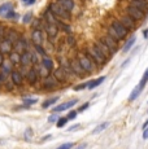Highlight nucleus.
<instances>
[{
	"label": "nucleus",
	"mask_w": 148,
	"mask_h": 149,
	"mask_svg": "<svg viewBox=\"0 0 148 149\" xmlns=\"http://www.w3.org/2000/svg\"><path fill=\"white\" fill-rule=\"evenodd\" d=\"M48 10H50V12L55 16V18L59 19V21H69V18H70V13L68 12V10H65L61 5H59L57 3L50 4Z\"/></svg>",
	"instance_id": "f257e3e1"
},
{
	"label": "nucleus",
	"mask_w": 148,
	"mask_h": 149,
	"mask_svg": "<svg viewBox=\"0 0 148 149\" xmlns=\"http://www.w3.org/2000/svg\"><path fill=\"white\" fill-rule=\"evenodd\" d=\"M83 53H86L87 56H89L90 58L92 60V61L95 62L96 65H104L105 62L108 61V60L105 58V57L103 56V54H101L100 52H99L98 49H95V48H94L92 45H91V47H89V48H86Z\"/></svg>",
	"instance_id": "f03ea898"
},
{
	"label": "nucleus",
	"mask_w": 148,
	"mask_h": 149,
	"mask_svg": "<svg viewBox=\"0 0 148 149\" xmlns=\"http://www.w3.org/2000/svg\"><path fill=\"white\" fill-rule=\"evenodd\" d=\"M77 60H78L81 68L83 69L86 73H92L94 68L96 66V64L90 58L89 56H87L86 53H81V54H79V58H77Z\"/></svg>",
	"instance_id": "7ed1b4c3"
},
{
	"label": "nucleus",
	"mask_w": 148,
	"mask_h": 149,
	"mask_svg": "<svg viewBox=\"0 0 148 149\" xmlns=\"http://www.w3.org/2000/svg\"><path fill=\"white\" fill-rule=\"evenodd\" d=\"M110 27L113 29V30L116 31V34H117V35L119 36V39H125L127 36V34H129V30H127L126 27L124 26V25L121 24V22L118 21V19H112V21H110Z\"/></svg>",
	"instance_id": "20e7f679"
},
{
	"label": "nucleus",
	"mask_w": 148,
	"mask_h": 149,
	"mask_svg": "<svg viewBox=\"0 0 148 149\" xmlns=\"http://www.w3.org/2000/svg\"><path fill=\"white\" fill-rule=\"evenodd\" d=\"M99 40H100L105 45V47L110 51V53H112V54H114L118 51V42H116L114 39H112L109 35H108V34L103 35L100 39H99Z\"/></svg>",
	"instance_id": "39448f33"
},
{
	"label": "nucleus",
	"mask_w": 148,
	"mask_h": 149,
	"mask_svg": "<svg viewBox=\"0 0 148 149\" xmlns=\"http://www.w3.org/2000/svg\"><path fill=\"white\" fill-rule=\"evenodd\" d=\"M125 14H126V16H129L133 21H139V19H143L144 16H146V14H143L140 10L135 9V8L130 7V5L125 8Z\"/></svg>",
	"instance_id": "423d86ee"
},
{
	"label": "nucleus",
	"mask_w": 148,
	"mask_h": 149,
	"mask_svg": "<svg viewBox=\"0 0 148 149\" xmlns=\"http://www.w3.org/2000/svg\"><path fill=\"white\" fill-rule=\"evenodd\" d=\"M13 48H15V52L21 54V53L26 52V51H29V43H27V40L25 38H20L18 40L13 44Z\"/></svg>",
	"instance_id": "0eeeda50"
},
{
	"label": "nucleus",
	"mask_w": 148,
	"mask_h": 149,
	"mask_svg": "<svg viewBox=\"0 0 148 149\" xmlns=\"http://www.w3.org/2000/svg\"><path fill=\"white\" fill-rule=\"evenodd\" d=\"M42 87H43V90L52 91V90H55V88H57V87H59V82L56 81V79L53 78L52 75H48L47 78H44V79H43Z\"/></svg>",
	"instance_id": "6e6552de"
},
{
	"label": "nucleus",
	"mask_w": 148,
	"mask_h": 149,
	"mask_svg": "<svg viewBox=\"0 0 148 149\" xmlns=\"http://www.w3.org/2000/svg\"><path fill=\"white\" fill-rule=\"evenodd\" d=\"M77 102H78V100L73 99V100H70V101H66V102H62V104H60V105H56V107L52 109V113H57L59 114V113H61V111H64V110H68V109L74 107Z\"/></svg>",
	"instance_id": "1a4fd4ad"
},
{
	"label": "nucleus",
	"mask_w": 148,
	"mask_h": 149,
	"mask_svg": "<svg viewBox=\"0 0 148 149\" xmlns=\"http://www.w3.org/2000/svg\"><path fill=\"white\" fill-rule=\"evenodd\" d=\"M92 47L95 48V49H98L99 52H100L101 54H103V56H104L107 60H110V57L113 56V54L110 53V51L108 49V48L105 47V45H104V44H103V43H101L100 40H96V42L92 44Z\"/></svg>",
	"instance_id": "9d476101"
},
{
	"label": "nucleus",
	"mask_w": 148,
	"mask_h": 149,
	"mask_svg": "<svg viewBox=\"0 0 148 149\" xmlns=\"http://www.w3.org/2000/svg\"><path fill=\"white\" fill-rule=\"evenodd\" d=\"M69 66H70V70H72V73L74 74V75L83 77L84 74H86V71H84L83 69L81 68V65H79L78 60H72V61L69 62Z\"/></svg>",
	"instance_id": "9b49d317"
},
{
	"label": "nucleus",
	"mask_w": 148,
	"mask_h": 149,
	"mask_svg": "<svg viewBox=\"0 0 148 149\" xmlns=\"http://www.w3.org/2000/svg\"><path fill=\"white\" fill-rule=\"evenodd\" d=\"M130 7L140 10L143 14H146L148 12V3L142 1V0H130Z\"/></svg>",
	"instance_id": "f8f14e48"
},
{
	"label": "nucleus",
	"mask_w": 148,
	"mask_h": 149,
	"mask_svg": "<svg viewBox=\"0 0 148 149\" xmlns=\"http://www.w3.org/2000/svg\"><path fill=\"white\" fill-rule=\"evenodd\" d=\"M20 38H21V36H20V34L17 33L16 30H13V29H7V31H5V36H4L5 40H8V42L12 43V44H15Z\"/></svg>",
	"instance_id": "ddd939ff"
},
{
	"label": "nucleus",
	"mask_w": 148,
	"mask_h": 149,
	"mask_svg": "<svg viewBox=\"0 0 148 149\" xmlns=\"http://www.w3.org/2000/svg\"><path fill=\"white\" fill-rule=\"evenodd\" d=\"M10 82L15 86H21L24 83V75L18 70H12V73H10Z\"/></svg>",
	"instance_id": "4468645a"
},
{
	"label": "nucleus",
	"mask_w": 148,
	"mask_h": 149,
	"mask_svg": "<svg viewBox=\"0 0 148 149\" xmlns=\"http://www.w3.org/2000/svg\"><path fill=\"white\" fill-rule=\"evenodd\" d=\"M118 21L121 22V24L127 29V30H129V29H135V21H133V19L130 18L129 16H126V14L118 17Z\"/></svg>",
	"instance_id": "2eb2a0df"
},
{
	"label": "nucleus",
	"mask_w": 148,
	"mask_h": 149,
	"mask_svg": "<svg viewBox=\"0 0 148 149\" xmlns=\"http://www.w3.org/2000/svg\"><path fill=\"white\" fill-rule=\"evenodd\" d=\"M44 30L47 33V35L50 36L51 39L57 36V33H59V27L56 25H51V24H44Z\"/></svg>",
	"instance_id": "dca6fc26"
},
{
	"label": "nucleus",
	"mask_w": 148,
	"mask_h": 149,
	"mask_svg": "<svg viewBox=\"0 0 148 149\" xmlns=\"http://www.w3.org/2000/svg\"><path fill=\"white\" fill-rule=\"evenodd\" d=\"M20 64L24 68H27L31 65V52L30 51H26V52L21 53V57H20Z\"/></svg>",
	"instance_id": "f3484780"
},
{
	"label": "nucleus",
	"mask_w": 148,
	"mask_h": 149,
	"mask_svg": "<svg viewBox=\"0 0 148 149\" xmlns=\"http://www.w3.org/2000/svg\"><path fill=\"white\" fill-rule=\"evenodd\" d=\"M31 40H33L34 45H42V43H43L42 31L40 30H33V33H31Z\"/></svg>",
	"instance_id": "a211bd4d"
},
{
	"label": "nucleus",
	"mask_w": 148,
	"mask_h": 149,
	"mask_svg": "<svg viewBox=\"0 0 148 149\" xmlns=\"http://www.w3.org/2000/svg\"><path fill=\"white\" fill-rule=\"evenodd\" d=\"M26 79H27V82H29L30 84H35V83L38 82L39 75H38V73H36L35 68L29 69V71L26 73Z\"/></svg>",
	"instance_id": "6ab92c4d"
},
{
	"label": "nucleus",
	"mask_w": 148,
	"mask_h": 149,
	"mask_svg": "<svg viewBox=\"0 0 148 149\" xmlns=\"http://www.w3.org/2000/svg\"><path fill=\"white\" fill-rule=\"evenodd\" d=\"M56 3H57L59 5H61V7L64 8L65 10H68L69 13L74 9V0H56Z\"/></svg>",
	"instance_id": "aec40b11"
},
{
	"label": "nucleus",
	"mask_w": 148,
	"mask_h": 149,
	"mask_svg": "<svg viewBox=\"0 0 148 149\" xmlns=\"http://www.w3.org/2000/svg\"><path fill=\"white\" fill-rule=\"evenodd\" d=\"M12 49H13V44L10 42H8V40H1L0 42V53H10L12 52Z\"/></svg>",
	"instance_id": "412c9836"
},
{
	"label": "nucleus",
	"mask_w": 148,
	"mask_h": 149,
	"mask_svg": "<svg viewBox=\"0 0 148 149\" xmlns=\"http://www.w3.org/2000/svg\"><path fill=\"white\" fill-rule=\"evenodd\" d=\"M53 78H55L56 81L60 83V82H65V81H66L68 75H66V73H65L61 68H59V69H56V70L53 71Z\"/></svg>",
	"instance_id": "4be33fe9"
},
{
	"label": "nucleus",
	"mask_w": 148,
	"mask_h": 149,
	"mask_svg": "<svg viewBox=\"0 0 148 149\" xmlns=\"http://www.w3.org/2000/svg\"><path fill=\"white\" fill-rule=\"evenodd\" d=\"M105 81V77H99L98 79H92V81H89V83H87V88L89 90H94V88H96L98 86H100L101 83H103Z\"/></svg>",
	"instance_id": "5701e85b"
},
{
	"label": "nucleus",
	"mask_w": 148,
	"mask_h": 149,
	"mask_svg": "<svg viewBox=\"0 0 148 149\" xmlns=\"http://www.w3.org/2000/svg\"><path fill=\"white\" fill-rule=\"evenodd\" d=\"M10 10H13V5L10 3H5V4L0 5V16L5 17V14L9 13Z\"/></svg>",
	"instance_id": "b1692460"
},
{
	"label": "nucleus",
	"mask_w": 148,
	"mask_h": 149,
	"mask_svg": "<svg viewBox=\"0 0 148 149\" xmlns=\"http://www.w3.org/2000/svg\"><path fill=\"white\" fill-rule=\"evenodd\" d=\"M42 66H44L45 69H48V70H52L53 69V66H55V65H53V61H52V58H50V57H47V56H44L43 58H42Z\"/></svg>",
	"instance_id": "393cba45"
},
{
	"label": "nucleus",
	"mask_w": 148,
	"mask_h": 149,
	"mask_svg": "<svg viewBox=\"0 0 148 149\" xmlns=\"http://www.w3.org/2000/svg\"><path fill=\"white\" fill-rule=\"evenodd\" d=\"M35 70H36V73H38L39 78H43V79L47 78V77L50 75V73H51L48 69H45L44 66H42V65H40V66H38V68L35 66Z\"/></svg>",
	"instance_id": "a878e982"
},
{
	"label": "nucleus",
	"mask_w": 148,
	"mask_h": 149,
	"mask_svg": "<svg viewBox=\"0 0 148 149\" xmlns=\"http://www.w3.org/2000/svg\"><path fill=\"white\" fill-rule=\"evenodd\" d=\"M12 73V64L9 62V60H7V61H4V64L1 65V74H4L5 77L8 75V74Z\"/></svg>",
	"instance_id": "bb28decb"
},
{
	"label": "nucleus",
	"mask_w": 148,
	"mask_h": 149,
	"mask_svg": "<svg viewBox=\"0 0 148 149\" xmlns=\"http://www.w3.org/2000/svg\"><path fill=\"white\" fill-rule=\"evenodd\" d=\"M135 42H136V38H135V36H131V38H130L129 40L126 42V44L124 45V48H122V52H124V53L129 52V51L133 48V45L135 44Z\"/></svg>",
	"instance_id": "cd10ccee"
},
{
	"label": "nucleus",
	"mask_w": 148,
	"mask_h": 149,
	"mask_svg": "<svg viewBox=\"0 0 148 149\" xmlns=\"http://www.w3.org/2000/svg\"><path fill=\"white\" fill-rule=\"evenodd\" d=\"M20 57H21V54L13 51V52L9 53V58H8V60H9V62L12 65H18L20 64Z\"/></svg>",
	"instance_id": "c85d7f7f"
},
{
	"label": "nucleus",
	"mask_w": 148,
	"mask_h": 149,
	"mask_svg": "<svg viewBox=\"0 0 148 149\" xmlns=\"http://www.w3.org/2000/svg\"><path fill=\"white\" fill-rule=\"evenodd\" d=\"M142 90H143V88L140 87V86H136L135 88H134L133 90V92L130 93V96H129V101H134V100L136 99V97H138L139 95H140V92H142Z\"/></svg>",
	"instance_id": "c756f323"
},
{
	"label": "nucleus",
	"mask_w": 148,
	"mask_h": 149,
	"mask_svg": "<svg viewBox=\"0 0 148 149\" xmlns=\"http://www.w3.org/2000/svg\"><path fill=\"white\" fill-rule=\"evenodd\" d=\"M57 100H59V97H52V99H50V100H45L43 104H42V108H43V109L50 108L51 105L56 104V102H57Z\"/></svg>",
	"instance_id": "7c9ffc66"
},
{
	"label": "nucleus",
	"mask_w": 148,
	"mask_h": 149,
	"mask_svg": "<svg viewBox=\"0 0 148 149\" xmlns=\"http://www.w3.org/2000/svg\"><path fill=\"white\" fill-rule=\"evenodd\" d=\"M38 102V100L35 99V97H26V99H24V105L26 108H29L30 105H34Z\"/></svg>",
	"instance_id": "2f4dec72"
},
{
	"label": "nucleus",
	"mask_w": 148,
	"mask_h": 149,
	"mask_svg": "<svg viewBox=\"0 0 148 149\" xmlns=\"http://www.w3.org/2000/svg\"><path fill=\"white\" fill-rule=\"evenodd\" d=\"M108 125H109V123H108V122H104V123H101V125L96 126V127L94 128L92 134H94V135H95V134H99V132H101V131H103L104 128H107V127H108Z\"/></svg>",
	"instance_id": "473e14b6"
},
{
	"label": "nucleus",
	"mask_w": 148,
	"mask_h": 149,
	"mask_svg": "<svg viewBox=\"0 0 148 149\" xmlns=\"http://www.w3.org/2000/svg\"><path fill=\"white\" fill-rule=\"evenodd\" d=\"M107 31H108V35H109L110 36V38H112V39H114V40L116 42H118V40H121V39H119V36L117 35V34H116V31L114 30H113V29L112 27H108L107 29Z\"/></svg>",
	"instance_id": "72a5a7b5"
},
{
	"label": "nucleus",
	"mask_w": 148,
	"mask_h": 149,
	"mask_svg": "<svg viewBox=\"0 0 148 149\" xmlns=\"http://www.w3.org/2000/svg\"><path fill=\"white\" fill-rule=\"evenodd\" d=\"M147 82H148V68L146 69V71H144L143 77H142V81H140V83H139V86H140L142 88H144V86L147 84Z\"/></svg>",
	"instance_id": "f704fd0d"
},
{
	"label": "nucleus",
	"mask_w": 148,
	"mask_h": 149,
	"mask_svg": "<svg viewBox=\"0 0 148 149\" xmlns=\"http://www.w3.org/2000/svg\"><path fill=\"white\" fill-rule=\"evenodd\" d=\"M68 122H69V121L66 119V117H61V118L57 119V122H56V126H57L59 128H61V127H64V126L66 125Z\"/></svg>",
	"instance_id": "c9c22d12"
},
{
	"label": "nucleus",
	"mask_w": 148,
	"mask_h": 149,
	"mask_svg": "<svg viewBox=\"0 0 148 149\" xmlns=\"http://www.w3.org/2000/svg\"><path fill=\"white\" fill-rule=\"evenodd\" d=\"M87 83H89V82H84V83H81V84L74 86L73 90L74 91H82V90H84V88H87Z\"/></svg>",
	"instance_id": "e433bc0d"
},
{
	"label": "nucleus",
	"mask_w": 148,
	"mask_h": 149,
	"mask_svg": "<svg viewBox=\"0 0 148 149\" xmlns=\"http://www.w3.org/2000/svg\"><path fill=\"white\" fill-rule=\"evenodd\" d=\"M17 17H18V14L16 12H13V10H10L9 13L5 14V18H8V19H17Z\"/></svg>",
	"instance_id": "4c0bfd02"
},
{
	"label": "nucleus",
	"mask_w": 148,
	"mask_h": 149,
	"mask_svg": "<svg viewBox=\"0 0 148 149\" xmlns=\"http://www.w3.org/2000/svg\"><path fill=\"white\" fill-rule=\"evenodd\" d=\"M5 31H7V26H4V25H0V42L4 40Z\"/></svg>",
	"instance_id": "58836bf2"
},
{
	"label": "nucleus",
	"mask_w": 148,
	"mask_h": 149,
	"mask_svg": "<svg viewBox=\"0 0 148 149\" xmlns=\"http://www.w3.org/2000/svg\"><path fill=\"white\" fill-rule=\"evenodd\" d=\"M90 108V102H84V104H82L81 107L78 108V110H77V113H83L86 109H89Z\"/></svg>",
	"instance_id": "ea45409f"
},
{
	"label": "nucleus",
	"mask_w": 148,
	"mask_h": 149,
	"mask_svg": "<svg viewBox=\"0 0 148 149\" xmlns=\"http://www.w3.org/2000/svg\"><path fill=\"white\" fill-rule=\"evenodd\" d=\"M57 119H59L57 113H52L50 116V118H48V122H50V123H56V122H57Z\"/></svg>",
	"instance_id": "a19ab883"
},
{
	"label": "nucleus",
	"mask_w": 148,
	"mask_h": 149,
	"mask_svg": "<svg viewBox=\"0 0 148 149\" xmlns=\"http://www.w3.org/2000/svg\"><path fill=\"white\" fill-rule=\"evenodd\" d=\"M77 114H78V113H77V110H72V111H70V113L66 116V119H68V121H72V119H74V118L77 117Z\"/></svg>",
	"instance_id": "79ce46f5"
},
{
	"label": "nucleus",
	"mask_w": 148,
	"mask_h": 149,
	"mask_svg": "<svg viewBox=\"0 0 148 149\" xmlns=\"http://www.w3.org/2000/svg\"><path fill=\"white\" fill-rule=\"evenodd\" d=\"M31 19H33V14L27 13V14H25V16H24V19H22V21H24V24H29Z\"/></svg>",
	"instance_id": "37998d69"
},
{
	"label": "nucleus",
	"mask_w": 148,
	"mask_h": 149,
	"mask_svg": "<svg viewBox=\"0 0 148 149\" xmlns=\"http://www.w3.org/2000/svg\"><path fill=\"white\" fill-rule=\"evenodd\" d=\"M73 143H66V144H62V145H60L59 148H56V149H72L73 148Z\"/></svg>",
	"instance_id": "c03bdc74"
},
{
	"label": "nucleus",
	"mask_w": 148,
	"mask_h": 149,
	"mask_svg": "<svg viewBox=\"0 0 148 149\" xmlns=\"http://www.w3.org/2000/svg\"><path fill=\"white\" fill-rule=\"evenodd\" d=\"M36 64H38V54L31 52V65H36Z\"/></svg>",
	"instance_id": "a18cd8bd"
},
{
	"label": "nucleus",
	"mask_w": 148,
	"mask_h": 149,
	"mask_svg": "<svg viewBox=\"0 0 148 149\" xmlns=\"http://www.w3.org/2000/svg\"><path fill=\"white\" fill-rule=\"evenodd\" d=\"M35 47V51H38L40 54H43V56H45V52H44V49L42 48V45H34Z\"/></svg>",
	"instance_id": "49530a36"
},
{
	"label": "nucleus",
	"mask_w": 148,
	"mask_h": 149,
	"mask_svg": "<svg viewBox=\"0 0 148 149\" xmlns=\"http://www.w3.org/2000/svg\"><path fill=\"white\" fill-rule=\"evenodd\" d=\"M31 135H33V132H31V128H27L26 132H25V137H26V140H29Z\"/></svg>",
	"instance_id": "de8ad7c7"
},
{
	"label": "nucleus",
	"mask_w": 148,
	"mask_h": 149,
	"mask_svg": "<svg viewBox=\"0 0 148 149\" xmlns=\"http://www.w3.org/2000/svg\"><path fill=\"white\" fill-rule=\"evenodd\" d=\"M143 139H144V140L148 139V127H146V128L143 130Z\"/></svg>",
	"instance_id": "09e8293b"
},
{
	"label": "nucleus",
	"mask_w": 148,
	"mask_h": 149,
	"mask_svg": "<svg viewBox=\"0 0 148 149\" xmlns=\"http://www.w3.org/2000/svg\"><path fill=\"white\" fill-rule=\"evenodd\" d=\"M5 81H7V77H5L4 74L0 73V84H1V83H4Z\"/></svg>",
	"instance_id": "8fccbe9b"
},
{
	"label": "nucleus",
	"mask_w": 148,
	"mask_h": 149,
	"mask_svg": "<svg viewBox=\"0 0 148 149\" xmlns=\"http://www.w3.org/2000/svg\"><path fill=\"white\" fill-rule=\"evenodd\" d=\"M22 1H24L26 5H31V4H34V3H35V0H22Z\"/></svg>",
	"instance_id": "3c124183"
},
{
	"label": "nucleus",
	"mask_w": 148,
	"mask_h": 149,
	"mask_svg": "<svg viewBox=\"0 0 148 149\" xmlns=\"http://www.w3.org/2000/svg\"><path fill=\"white\" fill-rule=\"evenodd\" d=\"M5 83H7V87H8V90H9V91H12V88H13V86H15V84H13V83H10V82H7V81H5Z\"/></svg>",
	"instance_id": "603ef678"
},
{
	"label": "nucleus",
	"mask_w": 148,
	"mask_h": 149,
	"mask_svg": "<svg viewBox=\"0 0 148 149\" xmlns=\"http://www.w3.org/2000/svg\"><path fill=\"white\" fill-rule=\"evenodd\" d=\"M4 61H5V60H4V54L0 53V68H1V65L4 64Z\"/></svg>",
	"instance_id": "864d4df0"
},
{
	"label": "nucleus",
	"mask_w": 148,
	"mask_h": 149,
	"mask_svg": "<svg viewBox=\"0 0 148 149\" xmlns=\"http://www.w3.org/2000/svg\"><path fill=\"white\" fill-rule=\"evenodd\" d=\"M79 127H81V126H79V125H74V126H72V127H70V128H69V131L77 130V128H79Z\"/></svg>",
	"instance_id": "5fc2aeb1"
},
{
	"label": "nucleus",
	"mask_w": 148,
	"mask_h": 149,
	"mask_svg": "<svg viewBox=\"0 0 148 149\" xmlns=\"http://www.w3.org/2000/svg\"><path fill=\"white\" fill-rule=\"evenodd\" d=\"M143 36H144V39H148V29L143 31Z\"/></svg>",
	"instance_id": "6e6d98bb"
},
{
	"label": "nucleus",
	"mask_w": 148,
	"mask_h": 149,
	"mask_svg": "<svg viewBox=\"0 0 148 149\" xmlns=\"http://www.w3.org/2000/svg\"><path fill=\"white\" fill-rule=\"evenodd\" d=\"M146 127H148V119H146V122H144V125H143V130H144Z\"/></svg>",
	"instance_id": "4d7b16f0"
},
{
	"label": "nucleus",
	"mask_w": 148,
	"mask_h": 149,
	"mask_svg": "<svg viewBox=\"0 0 148 149\" xmlns=\"http://www.w3.org/2000/svg\"><path fill=\"white\" fill-rule=\"evenodd\" d=\"M83 148H84V145H81V147H79L78 149H83Z\"/></svg>",
	"instance_id": "13d9d810"
},
{
	"label": "nucleus",
	"mask_w": 148,
	"mask_h": 149,
	"mask_svg": "<svg viewBox=\"0 0 148 149\" xmlns=\"http://www.w3.org/2000/svg\"><path fill=\"white\" fill-rule=\"evenodd\" d=\"M142 1H146V3H148V0H142Z\"/></svg>",
	"instance_id": "bf43d9fd"
}]
</instances>
